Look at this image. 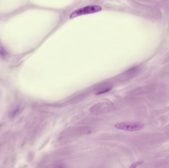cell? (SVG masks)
Wrapping results in <instances>:
<instances>
[{"mask_svg":"<svg viewBox=\"0 0 169 168\" xmlns=\"http://www.w3.org/2000/svg\"><path fill=\"white\" fill-rule=\"evenodd\" d=\"M102 10V7L98 5H91L85 7L80 8L71 13L70 15L69 19H73L80 16L98 13Z\"/></svg>","mask_w":169,"mask_h":168,"instance_id":"obj_1","label":"cell"},{"mask_svg":"<svg viewBox=\"0 0 169 168\" xmlns=\"http://www.w3.org/2000/svg\"><path fill=\"white\" fill-rule=\"evenodd\" d=\"M115 127L119 130L134 132L141 129L143 125L138 122H121L115 125Z\"/></svg>","mask_w":169,"mask_h":168,"instance_id":"obj_2","label":"cell"}]
</instances>
